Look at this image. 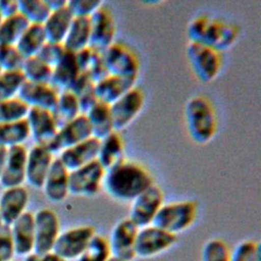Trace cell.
Segmentation results:
<instances>
[{"label": "cell", "instance_id": "603a6c76", "mask_svg": "<svg viewBox=\"0 0 261 261\" xmlns=\"http://www.w3.org/2000/svg\"><path fill=\"white\" fill-rule=\"evenodd\" d=\"M69 170L62 164L59 158H54L45 178L43 190L48 200L59 203L66 199L68 192Z\"/></svg>", "mask_w": 261, "mask_h": 261}, {"label": "cell", "instance_id": "6da1fadb", "mask_svg": "<svg viewBox=\"0 0 261 261\" xmlns=\"http://www.w3.org/2000/svg\"><path fill=\"white\" fill-rule=\"evenodd\" d=\"M153 184V176L146 167L126 159L107 169L103 179L107 194L123 202L133 201Z\"/></svg>", "mask_w": 261, "mask_h": 261}, {"label": "cell", "instance_id": "4dcf8cb0", "mask_svg": "<svg viewBox=\"0 0 261 261\" xmlns=\"http://www.w3.org/2000/svg\"><path fill=\"white\" fill-rule=\"evenodd\" d=\"M52 113L58 127L81 115L82 111L76 96L69 90L59 91Z\"/></svg>", "mask_w": 261, "mask_h": 261}, {"label": "cell", "instance_id": "836d02e7", "mask_svg": "<svg viewBox=\"0 0 261 261\" xmlns=\"http://www.w3.org/2000/svg\"><path fill=\"white\" fill-rule=\"evenodd\" d=\"M29 24L20 12L4 17L0 22V45H15Z\"/></svg>", "mask_w": 261, "mask_h": 261}, {"label": "cell", "instance_id": "e575fe53", "mask_svg": "<svg viewBox=\"0 0 261 261\" xmlns=\"http://www.w3.org/2000/svg\"><path fill=\"white\" fill-rule=\"evenodd\" d=\"M77 98L82 114H85L98 100L95 94V83L84 72H81L69 89Z\"/></svg>", "mask_w": 261, "mask_h": 261}, {"label": "cell", "instance_id": "4316f807", "mask_svg": "<svg viewBox=\"0 0 261 261\" xmlns=\"http://www.w3.org/2000/svg\"><path fill=\"white\" fill-rule=\"evenodd\" d=\"M81 72L87 73L94 83L108 75L105 67L103 52L95 50L90 46L74 53Z\"/></svg>", "mask_w": 261, "mask_h": 261}, {"label": "cell", "instance_id": "f6af8a7d", "mask_svg": "<svg viewBox=\"0 0 261 261\" xmlns=\"http://www.w3.org/2000/svg\"><path fill=\"white\" fill-rule=\"evenodd\" d=\"M102 4L99 0H69L66 6L73 17H90Z\"/></svg>", "mask_w": 261, "mask_h": 261}, {"label": "cell", "instance_id": "ba28073f", "mask_svg": "<svg viewBox=\"0 0 261 261\" xmlns=\"http://www.w3.org/2000/svg\"><path fill=\"white\" fill-rule=\"evenodd\" d=\"M105 169L94 160L82 167L69 171L68 192L74 196H95L103 185Z\"/></svg>", "mask_w": 261, "mask_h": 261}, {"label": "cell", "instance_id": "ee69618b", "mask_svg": "<svg viewBox=\"0 0 261 261\" xmlns=\"http://www.w3.org/2000/svg\"><path fill=\"white\" fill-rule=\"evenodd\" d=\"M66 49L62 43L47 41L37 53V56L45 63L53 67L63 56Z\"/></svg>", "mask_w": 261, "mask_h": 261}, {"label": "cell", "instance_id": "4fadbf2b", "mask_svg": "<svg viewBox=\"0 0 261 261\" xmlns=\"http://www.w3.org/2000/svg\"><path fill=\"white\" fill-rule=\"evenodd\" d=\"M144 102L145 96L142 89L134 87L109 105L114 130L118 132L127 126L141 112Z\"/></svg>", "mask_w": 261, "mask_h": 261}, {"label": "cell", "instance_id": "ffe728a7", "mask_svg": "<svg viewBox=\"0 0 261 261\" xmlns=\"http://www.w3.org/2000/svg\"><path fill=\"white\" fill-rule=\"evenodd\" d=\"M29 202V192L22 187L8 188L0 196V216L2 223L10 226L24 211Z\"/></svg>", "mask_w": 261, "mask_h": 261}, {"label": "cell", "instance_id": "7c38bea8", "mask_svg": "<svg viewBox=\"0 0 261 261\" xmlns=\"http://www.w3.org/2000/svg\"><path fill=\"white\" fill-rule=\"evenodd\" d=\"M90 44L95 50L103 52L115 38V20L108 6L102 4L90 17Z\"/></svg>", "mask_w": 261, "mask_h": 261}, {"label": "cell", "instance_id": "9c48e42d", "mask_svg": "<svg viewBox=\"0 0 261 261\" xmlns=\"http://www.w3.org/2000/svg\"><path fill=\"white\" fill-rule=\"evenodd\" d=\"M176 241V234L170 233L153 224L141 227L138 230L135 242L136 257H153L172 247Z\"/></svg>", "mask_w": 261, "mask_h": 261}, {"label": "cell", "instance_id": "d590c367", "mask_svg": "<svg viewBox=\"0 0 261 261\" xmlns=\"http://www.w3.org/2000/svg\"><path fill=\"white\" fill-rule=\"evenodd\" d=\"M21 72L25 81L33 83H50L52 67L35 55L24 59Z\"/></svg>", "mask_w": 261, "mask_h": 261}, {"label": "cell", "instance_id": "cb8c5ba5", "mask_svg": "<svg viewBox=\"0 0 261 261\" xmlns=\"http://www.w3.org/2000/svg\"><path fill=\"white\" fill-rule=\"evenodd\" d=\"M80 73L81 70L76 62L75 54L66 50L61 59L52 67L50 84L58 91L69 90Z\"/></svg>", "mask_w": 261, "mask_h": 261}, {"label": "cell", "instance_id": "f546056e", "mask_svg": "<svg viewBox=\"0 0 261 261\" xmlns=\"http://www.w3.org/2000/svg\"><path fill=\"white\" fill-rule=\"evenodd\" d=\"M62 44L67 51L72 53H76L89 47L90 18L73 17Z\"/></svg>", "mask_w": 261, "mask_h": 261}, {"label": "cell", "instance_id": "7bdbcfd3", "mask_svg": "<svg viewBox=\"0 0 261 261\" xmlns=\"http://www.w3.org/2000/svg\"><path fill=\"white\" fill-rule=\"evenodd\" d=\"M230 261H261L260 246L254 241H243L230 252Z\"/></svg>", "mask_w": 261, "mask_h": 261}, {"label": "cell", "instance_id": "f5cc1de1", "mask_svg": "<svg viewBox=\"0 0 261 261\" xmlns=\"http://www.w3.org/2000/svg\"><path fill=\"white\" fill-rule=\"evenodd\" d=\"M3 226H4V224L2 223V220H1V216H0V230L2 229V227H3Z\"/></svg>", "mask_w": 261, "mask_h": 261}, {"label": "cell", "instance_id": "c3c4849f", "mask_svg": "<svg viewBox=\"0 0 261 261\" xmlns=\"http://www.w3.org/2000/svg\"><path fill=\"white\" fill-rule=\"evenodd\" d=\"M24 261H65L59 256H57L55 253L48 252L45 254H36V253H31L25 256Z\"/></svg>", "mask_w": 261, "mask_h": 261}, {"label": "cell", "instance_id": "74e56055", "mask_svg": "<svg viewBox=\"0 0 261 261\" xmlns=\"http://www.w3.org/2000/svg\"><path fill=\"white\" fill-rule=\"evenodd\" d=\"M111 257L108 240L95 234L76 261H107Z\"/></svg>", "mask_w": 261, "mask_h": 261}, {"label": "cell", "instance_id": "b9f144b4", "mask_svg": "<svg viewBox=\"0 0 261 261\" xmlns=\"http://www.w3.org/2000/svg\"><path fill=\"white\" fill-rule=\"evenodd\" d=\"M202 261H230V250L220 239H211L203 247Z\"/></svg>", "mask_w": 261, "mask_h": 261}, {"label": "cell", "instance_id": "bcb514c9", "mask_svg": "<svg viewBox=\"0 0 261 261\" xmlns=\"http://www.w3.org/2000/svg\"><path fill=\"white\" fill-rule=\"evenodd\" d=\"M14 254L10 227L4 225L0 230V261H11Z\"/></svg>", "mask_w": 261, "mask_h": 261}, {"label": "cell", "instance_id": "484cf974", "mask_svg": "<svg viewBox=\"0 0 261 261\" xmlns=\"http://www.w3.org/2000/svg\"><path fill=\"white\" fill-rule=\"evenodd\" d=\"M124 145L118 132H112L102 140H99L97 160L107 170L124 159Z\"/></svg>", "mask_w": 261, "mask_h": 261}, {"label": "cell", "instance_id": "816d5d0a", "mask_svg": "<svg viewBox=\"0 0 261 261\" xmlns=\"http://www.w3.org/2000/svg\"><path fill=\"white\" fill-rule=\"evenodd\" d=\"M107 261H122V260H119V259H117V258H115V257H110Z\"/></svg>", "mask_w": 261, "mask_h": 261}, {"label": "cell", "instance_id": "8fae6325", "mask_svg": "<svg viewBox=\"0 0 261 261\" xmlns=\"http://www.w3.org/2000/svg\"><path fill=\"white\" fill-rule=\"evenodd\" d=\"M34 253L45 254L51 252L60 233V224L57 214L49 209L43 208L34 214Z\"/></svg>", "mask_w": 261, "mask_h": 261}, {"label": "cell", "instance_id": "277c9868", "mask_svg": "<svg viewBox=\"0 0 261 261\" xmlns=\"http://www.w3.org/2000/svg\"><path fill=\"white\" fill-rule=\"evenodd\" d=\"M197 211V203L190 200L163 204L155 215L152 224L176 234L188 229L194 223Z\"/></svg>", "mask_w": 261, "mask_h": 261}, {"label": "cell", "instance_id": "11a10c76", "mask_svg": "<svg viewBox=\"0 0 261 261\" xmlns=\"http://www.w3.org/2000/svg\"><path fill=\"white\" fill-rule=\"evenodd\" d=\"M1 71H2V70H1V68H0V72H1Z\"/></svg>", "mask_w": 261, "mask_h": 261}, {"label": "cell", "instance_id": "7a4b0ae2", "mask_svg": "<svg viewBox=\"0 0 261 261\" xmlns=\"http://www.w3.org/2000/svg\"><path fill=\"white\" fill-rule=\"evenodd\" d=\"M239 35L240 30L236 24L207 14L194 17L188 25L190 42L203 44L219 52L230 48Z\"/></svg>", "mask_w": 261, "mask_h": 261}, {"label": "cell", "instance_id": "9a60e30c", "mask_svg": "<svg viewBox=\"0 0 261 261\" xmlns=\"http://www.w3.org/2000/svg\"><path fill=\"white\" fill-rule=\"evenodd\" d=\"M92 137L90 123L85 114H81L71 121L58 127L57 133L51 143L48 145V149L54 153H60L61 151L72 147Z\"/></svg>", "mask_w": 261, "mask_h": 261}, {"label": "cell", "instance_id": "60d3db41", "mask_svg": "<svg viewBox=\"0 0 261 261\" xmlns=\"http://www.w3.org/2000/svg\"><path fill=\"white\" fill-rule=\"evenodd\" d=\"M24 59L15 45H0V68L2 71L21 70Z\"/></svg>", "mask_w": 261, "mask_h": 261}, {"label": "cell", "instance_id": "8992f818", "mask_svg": "<svg viewBox=\"0 0 261 261\" xmlns=\"http://www.w3.org/2000/svg\"><path fill=\"white\" fill-rule=\"evenodd\" d=\"M187 53L196 76L202 83H210L218 75L222 63L219 51L200 43L190 42Z\"/></svg>", "mask_w": 261, "mask_h": 261}, {"label": "cell", "instance_id": "d6a6232c", "mask_svg": "<svg viewBox=\"0 0 261 261\" xmlns=\"http://www.w3.org/2000/svg\"><path fill=\"white\" fill-rule=\"evenodd\" d=\"M31 137L27 119L0 123V146L6 149L23 143Z\"/></svg>", "mask_w": 261, "mask_h": 261}, {"label": "cell", "instance_id": "d4e9b609", "mask_svg": "<svg viewBox=\"0 0 261 261\" xmlns=\"http://www.w3.org/2000/svg\"><path fill=\"white\" fill-rule=\"evenodd\" d=\"M135 85V81L108 74L101 81L95 83V94L98 101L111 105L128 90L134 88Z\"/></svg>", "mask_w": 261, "mask_h": 261}, {"label": "cell", "instance_id": "1f68e13d", "mask_svg": "<svg viewBox=\"0 0 261 261\" xmlns=\"http://www.w3.org/2000/svg\"><path fill=\"white\" fill-rule=\"evenodd\" d=\"M47 42L43 24L30 23L19 40L15 44L18 51L24 58L35 56Z\"/></svg>", "mask_w": 261, "mask_h": 261}, {"label": "cell", "instance_id": "f35d334b", "mask_svg": "<svg viewBox=\"0 0 261 261\" xmlns=\"http://www.w3.org/2000/svg\"><path fill=\"white\" fill-rule=\"evenodd\" d=\"M25 82L21 70L0 72V101L17 96L21 86Z\"/></svg>", "mask_w": 261, "mask_h": 261}, {"label": "cell", "instance_id": "ac0fdd59", "mask_svg": "<svg viewBox=\"0 0 261 261\" xmlns=\"http://www.w3.org/2000/svg\"><path fill=\"white\" fill-rule=\"evenodd\" d=\"M59 91L50 83H33L25 81L21 86L17 98L30 108H42L52 111L57 102Z\"/></svg>", "mask_w": 261, "mask_h": 261}, {"label": "cell", "instance_id": "681fc988", "mask_svg": "<svg viewBox=\"0 0 261 261\" xmlns=\"http://www.w3.org/2000/svg\"><path fill=\"white\" fill-rule=\"evenodd\" d=\"M46 3L49 6L50 10L53 11V10H57L61 7H64L66 5L67 1L66 0H46Z\"/></svg>", "mask_w": 261, "mask_h": 261}, {"label": "cell", "instance_id": "d6986e66", "mask_svg": "<svg viewBox=\"0 0 261 261\" xmlns=\"http://www.w3.org/2000/svg\"><path fill=\"white\" fill-rule=\"evenodd\" d=\"M28 149L23 145L7 149L4 169L0 177V184L4 189L19 187L25 180Z\"/></svg>", "mask_w": 261, "mask_h": 261}, {"label": "cell", "instance_id": "f1b7e54d", "mask_svg": "<svg viewBox=\"0 0 261 261\" xmlns=\"http://www.w3.org/2000/svg\"><path fill=\"white\" fill-rule=\"evenodd\" d=\"M72 19L73 16L66 5L57 10L51 11L43 23L47 41L62 43Z\"/></svg>", "mask_w": 261, "mask_h": 261}, {"label": "cell", "instance_id": "f907efd6", "mask_svg": "<svg viewBox=\"0 0 261 261\" xmlns=\"http://www.w3.org/2000/svg\"><path fill=\"white\" fill-rule=\"evenodd\" d=\"M6 153H7V149H6V148H4V147H1V146H0V177H1L2 172H3V169H4Z\"/></svg>", "mask_w": 261, "mask_h": 261}, {"label": "cell", "instance_id": "7402d4cb", "mask_svg": "<svg viewBox=\"0 0 261 261\" xmlns=\"http://www.w3.org/2000/svg\"><path fill=\"white\" fill-rule=\"evenodd\" d=\"M9 227L14 253L19 256H27L33 253L35 241L34 214L24 211Z\"/></svg>", "mask_w": 261, "mask_h": 261}, {"label": "cell", "instance_id": "83f0119b", "mask_svg": "<svg viewBox=\"0 0 261 261\" xmlns=\"http://www.w3.org/2000/svg\"><path fill=\"white\" fill-rule=\"evenodd\" d=\"M91 127L92 137L102 140L112 132H114L112 116L109 105L97 101L85 113Z\"/></svg>", "mask_w": 261, "mask_h": 261}, {"label": "cell", "instance_id": "db71d44e", "mask_svg": "<svg viewBox=\"0 0 261 261\" xmlns=\"http://www.w3.org/2000/svg\"><path fill=\"white\" fill-rule=\"evenodd\" d=\"M3 19V16H2V14H1V11H0V22H1V20Z\"/></svg>", "mask_w": 261, "mask_h": 261}, {"label": "cell", "instance_id": "5bb4252c", "mask_svg": "<svg viewBox=\"0 0 261 261\" xmlns=\"http://www.w3.org/2000/svg\"><path fill=\"white\" fill-rule=\"evenodd\" d=\"M138 230L139 227L129 218L118 221L108 240L111 256L122 261H133L136 257L135 242Z\"/></svg>", "mask_w": 261, "mask_h": 261}, {"label": "cell", "instance_id": "8d00e7d4", "mask_svg": "<svg viewBox=\"0 0 261 261\" xmlns=\"http://www.w3.org/2000/svg\"><path fill=\"white\" fill-rule=\"evenodd\" d=\"M18 11L30 23L38 24H43L51 12L46 0H19Z\"/></svg>", "mask_w": 261, "mask_h": 261}, {"label": "cell", "instance_id": "44dd1931", "mask_svg": "<svg viewBox=\"0 0 261 261\" xmlns=\"http://www.w3.org/2000/svg\"><path fill=\"white\" fill-rule=\"evenodd\" d=\"M99 140L91 137L59 153V160L69 170H74L97 159Z\"/></svg>", "mask_w": 261, "mask_h": 261}, {"label": "cell", "instance_id": "2e32d148", "mask_svg": "<svg viewBox=\"0 0 261 261\" xmlns=\"http://www.w3.org/2000/svg\"><path fill=\"white\" fill-rule=\"evenodd\" d=\"M54 160L53 153L45 146L34 145L28 150L25 180L36 189H42L47 173Z\"/></svg>", "mask_w": 261, "mask_h": 261}, {"label": "cell", "instance_id": "e0dca14e", "mask_svg": "<svg viewBox=\"0 0 261 261\" xmlns=\"http://www.w3.org/2000/svg\"><path fill=\"white\" fill-rule=\"evenodd\" d=\"M25 119L28 121L31 137L35 142V145L48 147L58 129L52 111L31 107Z\"/></svg>", "mask_w": 261, "mask_h": 261}, {"label": "cell", "instance_id": "52a82bcc", "mask_svg": "<svg viewBox=\"0 0 261 261\" xmlns=\"http://www.w3.org/2000/svg\"><path fill=\"white\" fill-rule=\"evenodd\" d=\"M95 234V228L91 225L70 227L59 233L52 252L65 261L76 260Z\"/></svg>", "mask_w": 261, "mask_h": 261}, {"label": "cell", "instance_id": "7dc6e473", "mask_svg": "<svg viewBox=\"0 0 261 261\" xmlns=\"http://www.w3.org/2000/svg\"><path fill=\"white\" fill-rule=\"evenodd\" d=\"M0 11L4 17L16 14L18 11V1L16 0H0Z\"/></svg>", "mask_w": 261, "mask_h": 261}, {"label": "cell", "instance_id": "30bf717a", "mask_svg": "<svg viewBox=\"0 0 261 261\" xmlns=\"http://www.w3.org/2000/svg\"><path fill=\"white\" fill-rule=\"evenodd\" d=\"M162 190L155 184L132 201L129 219L139 227L152 224L158 210L164 204Z\"/></svg>", "mask_w": 261, "mask_h": 261}, {"label": "cell", "instance_id": "5b68a950", "mask_svg": "<svg viewBox=\"0 0 261 261\" xmlns=\"http://www.w3.org/2000/svg\"><path fill=\"white\" fill-rule=\"evenodd\" d=\"M103 58L108 74L137 81L140 62L137 54L122 42H113L103 51Z\"/></svg>", "mask_w": 261, "mask_h": 261}, {"label": "cell", "instance_id": "ab89813d", "mask_svg": "<svg viewBox=\"0 0 261 261\" xmlns=\"http://www.w3.org/2000/svg\"><path fill=\"white\" fill-rule=\"evenodd\" d=\"M30 107L17 97L0 101V123L24 119Z\"/></svg>", "mask_w": 261, "mask_h": 261}, {"label": "cell", "instance_id": "3957f363", "mask_svg": "<svg viewBox=\"0 0 261 261\" xmlns=\"http://www.w3.org/2000/svg\"><path fill=\"white\" fill-rule=\"evenodd\" d=\"M187 126L191 138L198 144L210 142L217 128L216 115L211 102L204 96L192 97L185 109Z\"/></svg>", "mask_w": 261, "mask_h": 261}]
</instances>
